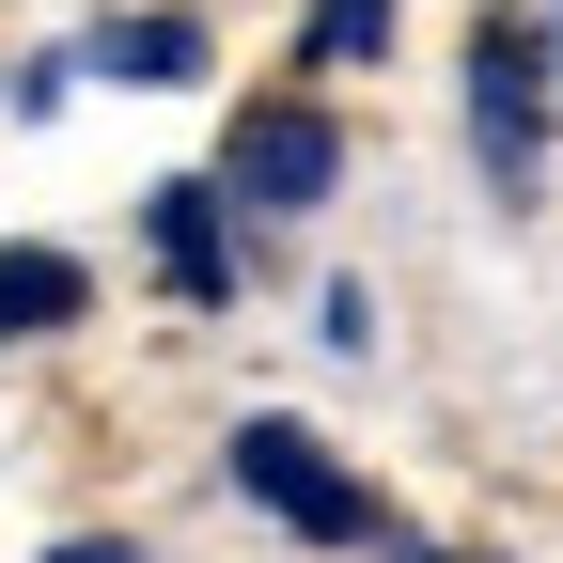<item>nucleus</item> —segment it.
Wrapping results in <instances>:
<instances>
[{
	"label": "nucleus",
	"instance_id": "f257e3e1",
	"mask_svg": "<svg viewBox=\"0 0 563 563\" xmlns=\"http://www.w3.org/2000/svg\"><path fill=\"white\" fill-rule=\"evenodd\" d=\"M235 485H251V501H266L282 532H298V548H391L376 485L344 470V454L313 439V422H282V407H251V422H235Z\"/></svg>",
	"mask_w": 563,
	"mask_h": 563
},
{
	"label": "nucleus",
	"instance_id": "f03ea898",
	"mask_svg": "<svg viewBox=\"0 0 563 563\" xmlns=\"http://www.w3.org/2000/svg\"><path fill=\"white\" fill-rule=\"evenodd\" d=\"M454 79H470V157H485V188L532 203V188H548V79H563L548 32H532V16H470V63H454Z\"/></svg>",
	"mask_w": 563,
	"mask_h": 563
},
{
	"label": "nucleus",
	"instance_id": "7ed1b4c3",
	"mask_svg": "<svg viewBox=\"0 0 563 563\" xmlns=\"http://www.w3.org/2000/svg\"><path fill=\"white\" fill-rule=\"evenodd\" d=\"M344 188V125L313 95H251L235 141H220V203H251V220H313V203Z\"/></svg>",
	"mask_w": 563,
	"mask_h": 563
},
{
	"label": "nucleus",
	"instance_id": "20e7f679",
	"mask_svg": "<svg viewBox=\"0 0 563 563\" xmlns=\"http://www.w3.org/2000/svg\"><path fill=\"white\" fill-rule=\"evenodd\" d=\"M141 235H157V282L188 313L235 298V203H220V173H157V188H141Z\"/></svg>",
	"mask_w": 563,
	"mask_h": 563
},
{
	"label": "nucleus",
	"instance_id": "39448f33",
	"mask_svg": "<svg viewBox=\"0 0 563 563\" xmlns=\"http://www.w3.org/2000/svg\"><path fill=\"white\" fill-rule=\"evenodd\" d=\"M79 313H95V266L79 251H47V235L0 251V344H47V329H79Z\"/></svg>",
	"mask_w": 563,
	"mask_h": 563
},
{
	"label": "nucleus",
	"instance_id": "423d86ee",
	"mask_svg": "<svg viewBox=\"0 0 563 563\" xmlns=\"http://www.w3.org/2000/svg\"><path fill=\"white\" fill-rule=\"evenodd\" d=\"M79 63H95V79H125V95H188V79H203V16H110Z\"/></svg>",
	"mask_w": 563,
	"mask_h": 563
},
{
	"label": "nucleus",
	"instance_id": "0eeeda50",
	"mask_svg": "<svg viewBox=\"0 0 563 563\" xmlns=\"http://www.w3.org/2000/svg\"><path fill=\"white\" fill-rule=\"evenodd\" d=\"M298 63H391V0H298Z\"/></svg>",
	"mask_w": 563,
	"mask_h": 563
},
{
	"label": "nucleus",
	"instance_id": "6e6552de",
	"mask_svg": "<svg viewBox=\"0 0 563 563\" xmlns=\"http://www.w3.org/2000/svg\"><path fill=\"white\" fill-rule=\"evenodd\" d=\"M313 344H329V361H361V344H376V298H361V282H329V298H313Z\"/></svg>",
	"mask_w": 563,
	"mask_h": 563
},
{
	"label": "nucleus",
	"instance_id": "1a4fd4ad",
	"mask_svg": "<svg viewBox=\"0 0 563 563\" xmlns=\"http://www.w3.org/2000/svg\"><path fill=\"white\" fill-rule=\"evenodd\" d=\"M47 563H141V548H125V532H63Z\"/></svg>",
	"mask_w": 563,
	"mask_h": 563
},
{
	"label": "nucleus",
	"instance_id": "9d476101",
	"mask_svg": "<svg viewBox=\"0 0 563 563\" xmlns=\"http://www.w3.org/2000/svg\"><path fill=\"white\" fill-rule=\"evenodd\" d=\"M391 563H485V548H391Z\"/></svg>",
	"mask_w": 563,
	"mask_h": 563
},
{
	"label": "nucleus",
	"instance_id": "9b49d317",
	"mask_svg": "<svg viewBox=\"0 0 563 563\" xmlns=\"http://www.w3.org/2000/svg\"><path fill=\"white\" fill-rule=\"evenodd\" d=\"M548 63H563V0H548Z\"/></svg>",
	"mask_w": 563,
	"mask_h": 563
}]
</instances>
